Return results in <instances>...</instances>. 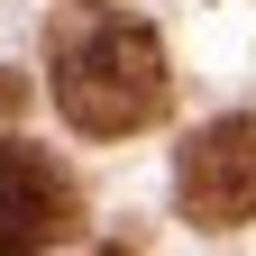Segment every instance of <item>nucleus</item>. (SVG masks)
Returning <instances> with one entry per match:
<instances>
[{
    "mask_svg": "<svg viewBox=\"0 0 256 256\" xmlns=\"http://www.w3.org/2000/svg\"><path fill=\"white\" fill-rule=\"evenodd\" d=\"M55 110L82 138H128L165 110V46L119 10H82L55 37Z\"/></svg>",
    "mask_w": 256,
    "mask_h": 256,
    "instance_id": "1",
    "label": "nucleus"
},
{
    "mask_svg": "<svg viewBox=\"0 0 256 256\" xmlns=\"http://www.w3.org/2000/svg\"><path fill=\"white\" fill-rule=\"evenodd\" d=\"M174 192H183V220H202V229H238V220H256V110L210 119L202 138L183 146Z\"/></svg>",
    "mask_w": 256,
    "mask_h": 256,
    "instance_id": "2",
    "label": "nucleus"
},
{
    "mask_svg": "<svg viewBox=\"0 0 256 256\" xmlns=\"http://www.w3.org/2000/svg\"><path fill=\"white\" fill-rule=\"evenodd\" d=\"M82 229V192L46 146H0V256H37Z\"/></svg>",
    "mask_w": 256,
    "mask_h": 256,
    "instance_id": "3",
    "label": "nucleus"
},
{
    "mask_svg": "<svg viewBox=\"0 0 256 256\" xmlns=\"http://www.w3.org/2000/svg\"><path fill=\"white\" fill-rule=\"evenodd\" d=\"M18 101H28V82H18V74H0V119H18Z\"/></svg>",
    "mask_w": 256,
    "mask_h": 256,
    "instance_id": "4",
    "label": "nucleus"
}]
</instances>
